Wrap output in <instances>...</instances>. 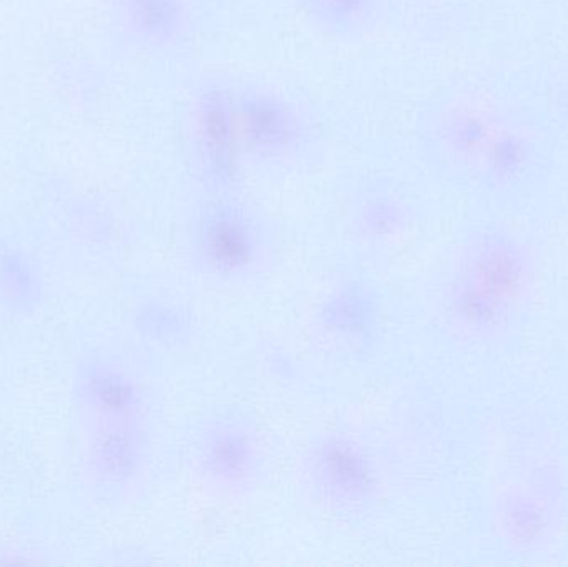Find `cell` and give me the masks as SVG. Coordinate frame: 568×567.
<instances>
[{
    "mask_svg": "<svg viewBox=\"0 0 568 567\" xmlns=\"http://www.w3.org/2000/svg\"><path fill=\"white\" fill-rule=\"evenodd\" d=\"M420 146L434 165L494 199H516L540 182L552 162L542 123L503 93L460 85L424 112Z\"/></svg>",
    "mask_w": 568,
    "mask_h": 567,
    "instance_id": "obj_1",
    "label": "cell"
},
{
    "mask_svg": "<svg viewBox=\"0 0 568 567\" xmlns=\"http://www.w3.org/2000/svg\"><path fill=\"white\" fill-rule=\"evenodd\" d=\"M539 272L527 236L499 223L477 226L460 243L444 290L450 325L480 345L507 342L529 313Z\"/></svg>",
    "mask_w": 568,
    "mask_h": 567,
    "instance_id": "obj_2",
    "label": "cell"
},
{
    "mask_svg": "<svg viewBox=\"0 0 568 567\" xmlns=\"http://www.w3.org/2000/svg\"><path fill=\"white\" fill-rule=\"evenodd\" d=\"M236 119L245 162L287 169L316 146L310 115L290 95L268 85L235 87Z\"/></svg>",
    "mask_w": 568,
    "mask_h": 567,
    "instance_id": "obj_3",
    "label": "cell"
},
{
    "mask_svg": "<svg viewBox=\"0 0 568 567\" xmlns=\"http://www.w3.org/2000/svg\"><path fill=\"white\" fill-rule=\"evenodd\" d=\"M193 169L212 195H232L242 180L243 159L235 87L219 77L199 83L189 107Z\"/></svg>",
    "mask_w": 568,
    "mask_h": 567,
    "instance_id": "obj_4",
    "label": "cell"
},
{
    "mask_svg": "<svg viewBox=\"0 0 568 567\" xmlns=\"http://www.w3.org/2000/svg\"><path fill=\"white\" fill-rule=\"evenodd\" d=\"M192 242L200 265L225 282L245 279L265 252L258 219L232 195H215L200 210Z\"/></svg>",
    "mask_w": 568,
    "mask_h": 567,
    "instance_id": "obj_5",
    "label": "cell"
},
{
    "mask_svg": "<svg viewBox=\"0 0 568 567\" xmlns=\"http://www.w3.org/2000/svg\"><path fill=\"white\" fill-rule=\"evenodd\" d=\"M552 472L534 473L500 493L494 512L497 539L514 555H539L557 539L564 496Z\"/></svg>",
    "mask_w": 568,
    "mask_h": 567,
    "instance_id": "obj_6",
    "label": "cell"
},
{
    "mask_svg": "<svg viewBox=\"0 0 568 567\" xmlns=\"http://www.w3.org/2000/svg\"><path fill=\"white\" fill-rule=\"evenodd\" d=\"M82 428V473L89 488L116 498L135 488L150 462L146 422L85 423Z\"/></svg>",
    "mask_w": 568,
    "mask_h": 567,
    "instance_id": "obj_7",
    "label": "cell"
},
{
    "mask_svg": "<svg viewBox=\"0 0 568 567\" xmlns=\"http://www.w3.org/2000/svg\"><path fill=\"white\" fill-rule=\"evenodd\" d=\"M72 398L80 425L149 422V399L135 373L105 353L82 355L73 366Z\"/></svg>",
    "mask_w": 568,
    "mask_h": 567,
    "instance_id": "obj_8",
    "label": "cell"
},
{
    "mask_svg": "<svg viewBox=\"0 0 568 567\" xmlns=\"http://www.w3.org/2000/svg\"><path fill=\"white\" fill-rule=\"evenodd\" d=\"M306 465L314 493L331 508L354 512L376 499L379 475L374 459L351 436H321L311 446Z\"/></svg>",
    "mask_w": 568,
    "mask_h": 567,
    "instance_id": "obj_9",
    "label": "cell"
},
{
    "mask_svg": "<svg viewBox=\"0 0 568 567\" xmlns=\"http://www.w3.org/2000/svg\"><path fill=\"white\" fill-rule=\"evenodd\" d=\"M196 462L210 486L240 493L255 483L262 468V452L255 435L245 426L222 422L203 433Z\"/></svg>",
    "mask_w": 568,
    "mask_h": 567,
    "instance_id": "obj_10",
    "label": "cell"
},
{
    "mask_svg": "<svg viewBox=\"0 0 568 567\" xmlns=\"http://www.w3.org/2000/svg\"><path fill=\"white\" fill-rule=\"evenodd\" d=\"M316 325L337 342H364L379 325V303L363 282L339 283L317 306Z\"/></svg>",
    "mask_w": 568,
    "mask_h": 567,
    "instance_id": "obj_11",
    "label": "cell"
},
{
    "mask_svg": "<svg viewBox=\"0 0 568 567\" xmlns=\"http://www.w3.org/2000/svg\"><path fill=\"white\" fill-rule=\"evenodd\" d=\"M47 276L42 263L20 243L0 239V312L32 318L45 305Z\"/></svg>",
    "mask_w": 568,
    "mask_h": 567,
    "instance_id": "obj_12",
    "label": "cell"
},
{
    "mask_svg": "<svg viewBox=\"0 0 568 567\" xmlns=\"http://www.w3.org/2000/svg\"><path fill=\"white\" fill-rule=\"evenodd\" d=\"M130 32L152 50L185 45L195 27L193 0H123Z\"/></svg>",
    "mask_w": 568,
    "mask_h": 567,
    "instance_id": "obj_13",
    "label": "cell"
},
{
    "mask_svg": "<svg viewBox=\"0 0 568 567\" xmlns=\"http://www.w3.org/2000/svg\"><path fill=\"white\" fill-rule=\"evenodd\" d=\"M383 6L384 0H297L311 29L339 40L356 39L373 29Z\"/></svg>",
    "mask_w": 568,
    "mask_h": 567,
    "instance_id": "obj_14",
    "label": "cell"
},
{
    "mask_svg": "<svg viewBox=\"0 0 568 567\" xmlns=\"http://www.w3.org/2000/svg\"><path fill=\"white\" fill-rule=\"evenodd\" d=\"M410 205L390 186L376 185L367 189L354 209V225L364 239L381 242L399 235L409 225Z\"/></svg>",
    "mask_w": 568,
    "mask_h": 567,
    "instance_id": "obj_15",
    "label": "cell"
},
{
    "mask_svg": "<svg viewBox=\"0 0 568 567\" xmlns=\"http://www.w3.org/2000/svg\"><path fill=\"white\" fill-rule=\"evenodd\" d=\"M132 323L143 340L155 345L179 346L192 336V316L170 300L150 298L139 303Z\"/></svg>",
    "mask_w": 568,
    "mask_h": 567,
    "instance_id": "obj_16",
    "label": "cell"
},
{
    "mask_svg": "<svg viewBox=\"0 0 568 567\" xmlns=\"http://www.w3.org/2000/svg\"><path fill=\"white\" fill-rule=\"evenodd\" d=\"M45 556L32 546L0 545V566L47 565Z\"/></svg>",
    "mask_w": 568,
    "mask_h": 567,
    "instance_id": "obj_17",
    "label": "cell"
}]
</instances>
